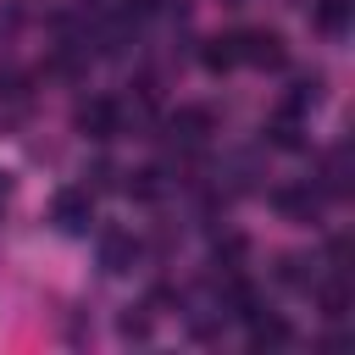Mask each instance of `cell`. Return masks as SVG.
I'll use <instances>...</instances> for the list:
<instances>
[{
  "mask_svg": "<svg viewBox=\"0 0 355 355\" xmlns=\"http://www.w3.org/2000/svg\"><path fill=\"white\" fill-rule=\"evenodd\" d=\"M239 39V61H250V67H261V72H283L288 67V44H283V33H272V28H250V33H233Z\"/></svg>",
  "mask_w": 355,
  "mask_h": 355,
  "instance_id": "1",
  "label": "cell"
},
{
  "mask_svg": "<svg viewBox=\"0 0 355 355\" xmlns=\"http://www.w3.org/2000/svg\"><path fill=\"white\" fill-rule=\"evenodd\" d=\"M272 211L283 222L311 227V222H322V194H316V183H277L272 189Z\"/></svg>",
  "mask_w": 355,
  "mask_h": 355,
  "instance_id": "2",
  "label": "cell"
},
{
  "mask_svg": "<svg viewBox=\"0 0 355 355\" xmlns=\"http://www.w3.org/2000/svg\"><path fill=\"white\" fill-rule=\"evenodd\" d=\"M50 222L61 227V233H89V222H94V194L89 189H61L55 200H50Z\"/></svg>",
  "mask_w": 355,
  "mask_h": 355,
  "instance_id": "3",
  "label": "cell"
},
{
  "mask_svg": "<svg viewBox=\"0 0 355 355\" xmlns=\"http://www.w3.org/2000/svg\"><path fill=\"white\" fill-rule=\"evenodd\" d=\"M100 266L111 272V277H122V272H133L139 266V255H144V244L128 233V227H100Z\"/></svg>",
  "mask_w": 355,
  "mask_h": 355,
  "instance_id": "4",
  "label": "cell"
},
{
  "mask_svg": "<svg viewBox=\"0 0 355 355\" xmlns=\"http://www.w3.org/2000/svg\"><path fill=\"white\" fill-rule=\"evenodd\" d=\"M78 133H89V139H116L122 133V105L116 100H105V94H94V100H83L78 105Z\"/></svg>",
  "mask_w": 355,
  "mask_h": 355,
  "instance_id": "5",
  "label": "cell"
},
{
  "mask_svg": "<svg viewBox=\"0 0 355 355\" xmlns=\"http://www.w3.org/2000/svg\"><path fill=\"white\" fill-rule=\"evenodd\" d=\"M166 128H172V139H178L183 150H194V144H205V139H211V128H216V116H211L205 105H178Z\"/></svg>",
  "mask_w": 355,
  "mask_h": 355,
  "instance_id": "6",
  "label": "cell"
},
{
  "mask_svg": "<svg viewBox=\"0 0 355 355\" xmlns=\"http://www.w3.org/2000/svg\"><path fill=\"white\" fill-rule=\"evenodd\" d=\"M311 183H316V194H322V200H344V194H349V150H344V144H338V150H327Z\"/></svg>",
  "mask_w": 355,
  "mask_h": 355,
  "instance_id": "7",
  "label": "cell"
},
{
  "mask_svg": "<svg viewBox=\"0 0 355 355\" xmlns=\"http://www.w3.org/2000/svg\"><path fill=\"white\" fill-rule=\"evenodd\" d=\"M294 344V327L272 311H255L250 316V349H288Z\"/></svg>",
  "mask_w": 355,
  "mask_h": 355,
  "instance_id": "8",
  "label": "cell"
},
{
  "mask_svg": "<svg viewBox=\"0 0 355 355\" xmlns=\"http://www.w3.org/2000/svg\"><path fill=\"white\" fill-rule=\"evenodd\" d=\"M311 294H316V311H322L327 322H344V316H349V283H344V272H333L327 283L316 277Z\"/></svg>",
  "mask_w": 355,
  "mask_h": 355,
  "instance_id": "9",
  "label": "cell"
},
{
  "mask_svg": "<svg viewBox=\"0 0 355 355\" xmlns=\"http://www.w3.org/2000/svg\"><path fill=\"white\" fill-rule=\"evenodd\" d=\"M322 89H327L322 72H300V78L288 83V94H283V111H288V116H305L311 105H322Z\"/></svg>",
  "mask_w": 355,
  "mask_h": 355,
  "instance_id": "10",
  "label": "cell"
},
{
  "mask_svg": "<svg viewBox=\"0 0 355 355\" xmlns=\"http://www.w3.org/2000/svg\"><path fill=\"white\" fill-rule=\"evenodd\" d=\"M311 28L327 33V39H344L349 33V0H316L311 6Z\"/></svg>",
  "mask_w": 355,
  "mask_h": 355,
  "instance_id": "11",
  "label": "cell"
},
{
  "mask_svg": "<svg viewBox=\"0 0 355 355\" xmlns=\"http://www.w3.org/2000/svg\"><path fill=\"white\" fill-rule=\"evenodd\" d=\"M277 283L311 294V283H316V261H305V255H277Z\"/></svg>",
  "mask_w": 355,
  "mask_h": 355,
  "instance_id": "12",
  "label": "cell"
},
{
  "mask_svg": "<svg viewBox=\"0 0 355 355\" xmlns=\"http://www.w3.org/2000/svg\"><path fill=\"white\" fill-rule=\"evenodd\" d=\"M266 144H272V150H300V144H305V133H300V116L277 111V116L266 122Z\"/></svg>",
  "mask_w": 355,
  "mask_h": 355,
  "instance_id": "13",
  "label": "cell"
},
{
  "mask_svg": "<svg viewBox=\"0 0 355 355\" xmlns=\"http://www.w3.org/2000/svg\"><path fill=\"white\" fill-rule=\"evenodd\" d=\"M128 194H133V200H161V194H166V166H139V172H128Z\"/></svg>",
  "mask_w": 355,
  "mask_h": 355,
  "instance_id": "14",
  "label": "cell"
},
{
  "mask_svg": "<svg viewBox=\"0 0 355 355\" xmlns=\"http://www.w3.org/2000/svg\"><path fill=\"white\" fill-rule=\"evenodd\" d=\"M200 61H205L211 72H227V67H239V39H233V33H222V39H205Z\"/></svg>",
  "mask_w": 355,
  "mask_h": 355,
  "instance_id": "15",
  "label": "cell"
},
{
  "mask_svg": "<svg viewBox=\"0 0 355 355\" xmlns=\"http://www.w3.org/2000/svg\"><path fill=\"white\" fill-rule=\"evenodd\" d=\"M244 255H250V239H244V233H222V239H216V250H211V261H216L222 272H239V266H244Z\"/></svg>",
  "mask_w": 355,
  "mask_h": 355,
  "instance_id": "16",
  "label": "cell"
},
{
  "mask_svg": "<svg viewBox=\"0 0 355 355\" xmlns=\"http://www.w3.org/2000/svg\"><path fill=\"white\" fill-rule=\"evenodd\" d=\"M116 333H122L128 344H144V338H150V316H144V311H128V316L116 322Z\"/></svg>",
  "mask_w": 355,
  "mask_h": 355,
  "instance_id": "17",
  "label": "cell"
},
{
  "mask_svg": "<svg viewBox=\"0 0 355 355\" xmlns=\"http://www.w3.org/2000/svg\"><path fill=\"white\" fill-rule=\"evenodd\" d=\"M17 22H22V6H0V44L17 33Z\"/></svg>",
  "mask_w": 355,
  "mask_h": 355,
  "instance_id": "18",
  "label": "cell"
},
{
  "mask_svg": "<svg viewBox=\"0 0 355 355\" xmlns=\"http://www.w3.org/2000/svg\"><path fill=\"white\" fill-rule=\"evenodd\" d=\"M111 178H116L111 161H94V166H89V189H111Z\"/></svg>",
  "mask_w": 355,
  "mask_h": 355,
  "instance_id": "19",
  "label": "cell"
},
{
  "mask_svg": "<svg viewBox=\"0 0 355 355\" xmlns=\"http://www.w3.org/2000/svg\"><path fill=\"white\" fill-rule=\"evenodd\" d=\"M6 194H11V178H6V172H0V200H6Z\"/></svg>",
  "mask_w": 355,
  "mask_h": 355,
  "instance_id": "20",
  "label": "cell"
},
{
  "mask_svg": "<svg viewBox=\"0 0 355 355\" xmlns=\"http://www.w3.org/2000/svg\"><path fill=\"white\" fill-rule=\"evenodd\" d=\"M222 6H244V0H222Z\"/></svg>",
  "mask_w": 355,
  "mask_h": 355,
  "instance_id": "21",
  "label": "cell"
}]
</instances>
